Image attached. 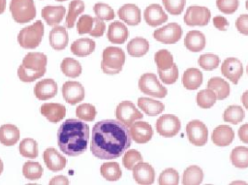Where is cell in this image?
Listing matches in <instances>:
<instances>
[{
	"mask_svg": "<svg viewBox=\"0 0 248 185\" xmlns=\"http://www.w3.org/2000/svg\"><path fill=\"white\" fill-rule=\"evenodd\" d=\"M115 117L127 127H130L135 121L143 117L142 113L130 101L120 102L115 108Z\"/></svg>",
	"mask_w": 248,
	"mask_h": 185,
	"instance_id": "8",
	"label": "cell"
},
{
	"mask_svg": "<svg viewBox=\"0 0 248 185\" xmlns=\"http://www.w3.org/2000/svg\"><path fill=\"white\" fill-rule=\"evenodd\" d=\"M105 30H106V24H105L104 20H102L96 16V17H94V20H93L92 29L88 34L92 37L98 38V37H102L104 35Z\"/></svg>",
	"mask_w": 248,
	"mask_h": 185,
	"instance_id": "52",
	"label": "cell"
},
{
	"mask_svg": "<svg viewBox=\"0 0 248 185\" xmlns=\"http://www.w3.org/2000/svg\"><path fill=\"white\" fill-rule=\"evenodd\" d=\"M60 69L66 77H73V78L80 76L82 72L80 63L78 60L71 57H66L62 60L60 64Z\"/></svg>",
	"mask_w": 248,
	"mask_h": 185,
	"instance_id": "34",
	"label": "cell"
},
{
	"mask_svg": "<svg viewBox=\"0 0 248 185\" xmlns=\"http://www.w3.org/2000/svg\"><path fill=\"white\" fill-rule=\"evenodd\" d=\"M138 107L148 116H156L165 109V106L162 102L146 97L138 99Z\"/></svg>",
	"mask_w": 248,
	"mask_h": 185,
	"instance_id": "29",
	"label": "cell"
},
{
	"mask_svg": "<svg viewBox=\"0 0 248 185\" xmlns=\"http://www.w3.org/2000/svg\"><path fill=\"white\" fill-rule=\"evenodd\" d=\"M160 79L166 84H172L178 78V68L175 63L171 68L167 70H157Z\"/></svg>",
	"mask_w": 248,
	"mask_h": 185,
	"instance_id": "48",
	"label": "cell"
},
{
	"mask_svg": "<svg viewBox=\"0 0 248 185\" xmlns=\"http://www.w3.org/2000/svg\"><path fill=\"white\" fill-rule=\"evenodd\" d=\"M58 91L56 81L51 78H45L38 81L34 86V95L41 101H46L53 98Z\"/></svg>",
	"mask_w": 248,
	"mask_h": 185,
	"instance_id": "17",
	"label": "cell"
},
{
	"mask_svg": "<svg viewBox=\"0 0 248 185\" xmlns=\"http://www.w3.org/2000/svg\"><path fill=\"white\" fill-rule=\"evenodd\" d=\"M153 37L163 44H174L182 37V28L176 22H170L153 32Z\"/></svg>",
	"mask_w": 248,
	"mask_h": 185,
	"instance_id": "12",
	"label": "cell"
},
{
	"mask_svg": "<svg viewBox=\"0 0 248 185\" xmlns=\"http://www.w3.org/2000/svg\"><path fill=\"white\" fill-rule=\"evenodd\" d=\"M221 73L233 84H237L239 78L243 75L242 63L237 58L229 57L223 61L221 65Z\"/></svg>",
	"mask_w": 248,
	"mask_h": 185,
	"instance_id": "13",
	"label": "cell"
},
{
	"mask_svg": "<svg viewBox=\"0 0 248 185\" xmlns=\"http://www.w3.org/2000/svg\"><path fill=\"white\" fill-rule=\"evenodd\" d=\"M139 88L143 94L155 98H165L168 94L167 88L160 83L157 76L153 73H145L140 76Z\"/></svg>",
	"mask_w": 248,
	"mask_h": 185,
	"instance_id": "7",
	"label": "cell"
},
{
	"mask_svg": "<svg viewBox=\"0 0 248 185\" xmlns=\"http://www.w3.org/2000/svg\"><path fill=\"white\" fill-rule=\"evenodd\" d=\"M234 138L233 130L229 125H219L217 126L212 134L211 140L217 146H228L230 145Z\"/></svg>",
	"mask_w": 248,
	"mask_h": 185,
	"instance_id": "21",
	"label": "cell"
},
{
	"mask_svg": "<svg viewBox=\"0 0 248 185\" xmlns=\"http://www.w3.org/2000/svg\"><path fill=\"white\" fill-rule=\"evenodd\" d=\"M85 9L84 2L82 0H73L69 4V11L66 16V27L73 28L78 15L82 14Z\"/></svg>",
	"mask_w": 248,
	"mask_h": 185,
	"instance_id": "37",
	"label": "cell"
},
{
	"mask_svg": "<svg viewBox=\"0 0 248 185\" xmlns=\"http://www.w3.org/2000/svg\"><path fill=\"white\" fill-rule=\"evenodd\" d=\"M205 36L198 30H192L187 33L184 39L185 47L192 52H199L205 46Z\"/></svg>",
	"mask_w": 248,
	"mask_h": 185,
	"instance_id": "26",
	"label": "cell"
},
{
	"mask_svg": "<svg viewBox=\"0 0 248 185\" xmlns=\"http://www.w3.org/2000/svg\"><path fill=\"white\" fill-rule=\"evenodd\" d=\"M44 36V24L41 20L22 28L17 35L19 46L25 49L36 48L40 46Z\"/></svg>",
	"mask_w": 248,
	"mask_h": 185,
	"instance_id": "5",
	"label": "cell"
},
{
	"mask_svg": "<svg viewBox=\"0 0 248 185\" xmlns=\"http://www.w3.org/2000/svg\"><path fill=\"white\" fill-rule=\"evenodd\" d=\"M220 59L219 56L212 53L202 54L199 57V65L205 71H211L219 66Z\"/></svg>",
	"mask_w": 248,
	"mask_h": 185,
	"instance_id": "46",
	"label": "cell"
},
{
	"mask_svg": "<svg viewBox=\"0 0 248 185\" xmlns=\"http://www.w3.org/2000/svg\"><path fill=\"white\" fill-rule=\"evenodd\" d=\"M154 61L157 66V70H167L172 67L174 64L171 53L167 49H160L154 54Z\"/></svg>",
	"mask_w": 248,
	"mask_h": 185,
	"instance_id": "41",
	"label": "cell"
},
{
	"mask_svg": "<svg viewBox=\"0 0 248 185\" xmlns=\"http://www.w3.org/2000/svg\"><path fill=\"white\" fill-rule=\"evenodd\" d=\"M211 13L208 8L203 6H190L185 13L184 22L189 26H204L210 20Z\"/></svg>",
	"mask_w": 248,
	"mask_h": 185,
	"instance_id": "10",
	"label": "cell"
},
{
	"mask_svg": "<svg viewBox=\"0 0 248 185\" xmlns=\"http://www.w3.org/2000/svg\"><path fill=\"white\" fill-rule=\"evenodd\" d=\"M118 16L128 25H138L141 20L140 10L136 4H125L117 12Z\"/></svg>",
	"mask_w": 248,
	"mask_h": 185,
	"instance_id": "22",
	"label": "cell"
},
{
	"mask_svg": "<svg viewBox=\"0 0 248 185\" xmlns=\"http://www.w3.org/2000/svg\"><path fill=\"white\" fill-rule=\"evenodd\" d=\"M22 174L26 179L37 180L43 174V167L38 162L27 161L22 166Z\"/></svg>",
	"mask_w": 248,
	"mask_h": 185,
	"instance_id": "40",
	"label": "cell"
},
{
	"mask_svg": "<svg viewBox=\"0 0 248 185\" xmlns=\"http://www.w3.org/2000/svg\"><path fill=\"white\" fill-rule=\"evenodd\" d=\"M237 31L243 35H248V15H240L235 21Z\"/></svg>",
	"mask_w": 248,
	"mask_h": 185,
	"instance_id": "53",
	"label": "cell"
},
{
	"mask_svg": "<svg viewBox=\"0 0 248 185\" xmlns=\"http://www.w3.org/2000/svg\"><path fill=\"white\" fill-rule=\"evenodd\" d=\"M70 182H69V179L64 176V175H57V176H54L53 178L50 179L49 181V184L50 185H68Z\"/></svg>",
	"mask_w": 248,
	"mask_h": 185,
	"instance_id": "56",
	"label": "cell"
},
{
	"mask_svg": "<svg viewBox=\"0 0 248 185\" xmlns=\"http://www.w3.org/2000/svg\"><path fill=\"white\" fill-rule=\"evenodd\" d=\"M216 6L220 12L226 15L233 14L238 6L239 1L238 0H216Z\"/></svg>",
	"mask_w": 248,
	"mask_h": 185,
	"instance_id": "50",
	"label": "cell"
},
{
	"mask_svg": "<svg viewBox=\"0 0 248 185\" xmlns=\"http://www.w3.org/2000/svg\"><path fill=\"white\" fill-rule=\"evenodd\" d=\"M213 25L220 31H226L229 26V21L226 17L221 15H216L213 17Z\"/></svg>",
	"mask_w": 248,
	"mask_h": 185,
	"instance_id": "54",
	"label": "cell"
},
{
	"mask_svg": "<svg viewBox=\"0 0 248 185\" xmlns=\"http://www.w3.org/2000/svg\"><path fill=\"white\" fill-rule=\"evenodd\" d=\"M202 83V74L197 68H188L182 76V84L188 90H196Z\"/></svg>",
	"mask_w": 248,
	"mask_h": 185,
	"instance_id": "30",
	"label": "cell"
},
{
	"mask_svg": "<svg viewBox=\"0 0 248 185\" xmlns=\"http://www.w3.org/2000/svg\"><path fill=\"white\" fill-rule=\"evenodd\" d=\"M129 129L117 119H105L97 122L92 129L90 150L103 160H112L123 155L131 146Z\"/></svg>",
	"mask_w": 248,
	"mask_h": 185,
	"instance_id": "1",
	"label": "cell"
},
{
	"mask_svg": "<svg viewBox=\"0 0 248 185\" xmlns=\"http://www.w3.org/2000/svg\"><path fill=\"white\" fill-rule=\"evenodd\" d=\"M165 9L173 15H178L182 13L186 0H162Z\"/></svg>",
	"mask_w": 248,
	"mask_h": 185,
	"instance_id": "49",
	"label": "cell"
},
{
	"mask_svg": "<svg viewBox=\"0 0 248 185\" xmlns=\"http://www.w3.org/2000/svg\"><path fill=\"white\" fill-rule=\"evenodd\" d=\"M96 114H97L96 108L91 104L84 103L78 106V108H76L77 117L83 121H87V122L93 121L95 119Z\"/></svg>",
	"mask_w": 248,
	"mask_h": 185,
	"instance_id": "43",
	"label": "cell"
},
{
	"mask_svg": "<svg viewBox=\"0 0 248 185\" xmlns=\"http://www.w3.org/2000/svg\"><path fill=\"white\" fill-rule=\"evenodd\" d=\"M95 42L89 38L78 39L71 45V51L78 57H85L95 50Z\"/></svg>",
	"mask_w": 248,
	"mask_h": 185,
	"instance_id": "27",
	"label": "cell"
},
{
	"mask_svg": "<svg viewBox=\"0 0 248 185\" xmlns=\"http://www.w3.org/2000/svg\"><path fill=\"white\" fill-rule=\"evenodd\" d=\"M142 161V157H141V154L136 150V149H127L123 155V158H122V163H123V166L129 170H132L133 168L140 162Z\"/></svg>",
	"mask_w": 248,
	"mask_h": 185,
	"instance_id": "45",
	"label": "cell"
},
{
	"mask_svg": "<svg viewBox=\"0 0 248 185\" xmlns=\"http://www.w3.org/2000/svg\"><path fill=\"white\" fill-rule=\"evenodd\" d=\"M207 88L215 93L217 100H224L230 95L229 83L219 77H211L207 81Z\"/></svg>",
	"mask_w": 248,
	"mask_h": 185,
	"instance_id": "32",
	"label": "cell"
},
{
	"mask_svg": "<svg viewBox=\"0 0 248 185\" xmlns=\"http://www.w3.org/2000/svg\"><path fill=\"white\" fill-rule=\"evenodd\" d=\"M10 12L13 19L19 24L27 23L36 16V7L33 0H11Z\"/></svg>",
	"mask_w": 248,
	"mask_h": 185,
	"instance_id": "6",
	"label": "cell"
},
{
	"mask_svg": "<svg viewBox=\"0 0 248 185\" xmlns=\"http://www.w3.org/2000/svg\"><path fill=\"white\" fill-rule=\"evenodd\" d=\"M125 63V53L117 46H108L103 50L101 68L107 75H116L121 72Z\"/></svg>",
	"mask_w": 248,
	"mask_h": 185,
	"instance_id": "4",
	"label": "cell"
},
{
	"mask_svg": "<svg viewBox=\"0 0 248 185\" xmlns=\"http://www.w3.org/2000/svg\"><path fill=\"white\" fill-rule=\"evenodd\" d=\"M18 148H19L20 155L23 157L30 158V159H35L38 157V154H39L38 143L35 139L31 138L23 139L20 141Z\"/></svg>",
	"mask_w": 248,
	"mask_h": 185,
	"instance_id": "38",
	"label": "cell"
},
{
	"mask_svg": "<svg viewBox=\"0 0 248 185\" xmlns=\"http://www.w3.org/2000/svg\"><path fill=\"white\" fill-rule=\"evenodd\" d=\"M63 99L70 105H76L84 99L85 91L78 81H66L62 86Z\"/></svg>",
	"mask_w": 248,
	"mask_h": 185,
	"instance_id": "14",
	"label": "cell"
},
{
	"mask_svg": "<svg viewBox=\"0 0 248 185\" xmlns=\"http://www.w3.org/2000/svg\"><path fill=\"white\" fill-rule=\"evenodd\" d=\"M181 122L173 114H164L156 121V131L159 135L166 138H171L180 131Z\"/></svg>",
	"mask_w": 248,
	"mask_h": 185,
	"instance_id": "9",
	"label": "cell"
},
{
	"mask_svg": "<svg viewBox=\"0 0 248 185\" xmlns=\"http://www.w3.org/2000/svg\"><path fill=\"white\" fill-rule=\"evenodd\" d=\"M47 57L43 52H28L17 69V77L23 82H32L43 77L46 70Z\"/></svg>",
	"mask_w": 248,
	"mask_h": 185,
	"instance_id": "3",
	"label": "cell"
},
{
	"mask_svg": "<svg viewBox=\"0 0 248 185\" xmlns=\"http://www.w3.org/2000/svg\"><path fill=\"white\" fill-rule=\"evenodd\" d=\"M3 169H4V165H3L2 160L0 159V174H1V173H2V171H3Z\"/></svg>",
	"mask_w": 248,
	"mask_h": 185,
	"instance_id": "59",
	"label": "cell"
},
{
	"mask_svg": "<svg viewBox=\"0 0 248 185\" xmlns=\"http://www.w3.org/2000/svg\"><path fill=\"white\" fill-rule=\"evenodd\" d=\"M93 11L96 16L102 20H111L115 16L112 8L106 3H96L93 7Z\"/></svg>",
	"mask_w": 248,
	"mask_h": 185,
	"instance_id": "47",
	"label": "cell"
},
{
	"mask_svg": "<svg viewBox=\"0 0 248 185\" xmlns=\"http://www.w3.org/2000/svg\"><path fill=\"white\" fill-rule=\"evenodd\" d=\"M20 137L18 128L13 124H4L0 126V142L5 146L15 145Z\"/></svg>",
	"mask_w": 248,
	"mask_h": 185,
	"instance_id": "28",
	"label": "cell"
},
{
	"mask_svg": "<svg viewBox=\"0 0 248 185\" xmlns=\"http://www.w3.org/2000/svg\"><path fill=\"white\" fill-rule=\"evenodd\" d=\"M186 133L189 141L196 146H203L207 142V127L200 120H192L186 125Z\"/></svg>",
	"mask_w": 248,
	"mask_h": 185,
	"instance_id": "11",
	"label": "cell"
},
{
	"mask_svg": "<svg viewBox=\"0 0 248 185\" xmlns=\"http://www.w3.org/2000/svg\"><path fill=\"white\" fill-rule=\"evenodd\" d=\"M129 132L132 140H135L137 143H146L153 136L151 125L145 121H135L130 126Z\"/></svg>",
	"mask_w": 248,
	"mask_h": 185,
	"instance_id": "15",
	"label": "cell"
},
{
	"mask_svg": "<svg viewBox=\"0 0 248 185\" xmlns=\"http://www.w3.org/2000/svg\"><path fill=\"white\" fill-rule=\"evenodd\" d=\"M43 158L46 168L51 171H60L66 167V164H67L66 158L62 156L53 147L46 148L44 151Z\"/></svg>",
	"mask_w": 248,
	"mask_h": 185,
	"instance_id": "18",
	"label": "cell"
},
{
	"mask_svg": "<svg viewBox=\"0 0 248 185\" xmlns=\"http://www.w3.org/2000/svg\"><path fill=\"white\" fill-rule=\"evenodd\" d=\"M6 9V0H0V15L5 12Z\"/></svg>",
	"mask_w": 248,
	"mask_h": 185,
	"instance_id": "58",
	"label": "cell"
},
{
	"mask_svg": "<svg viewBox=\"0 0 248 185\" xmlns=\"http://www.w3.org/2000/svg\"><path fill=\"white\" fill-rule=\"evenodd\" d=\"M244 116H245L244 109L240 106H234V105L228 107L223 113L224 121L232 124L240 123L243 120Z\"/></svg>",
	"mask_w": 248,
	"mask_h": 185,
	"instance_id": "39",
	"label": "cell"
},
{
	"mask_svg": "<svg viewBox=\"0 0 248 185\" xmlns=\"http://www.w3.org/2000/svg\"><path fill=\"white\" fill-rule=\"evenodd\" d=\"M48 40H49V45L53 49H56V50L64 49L67 46L69 42V36L65 27L60 25L54 26L49 32Z\"/></svg>",
	"mask_w": 248,
	"mask_h": 185,
	"instance_id": "23",
	"label": "cell"
},
{
	"mask_svg": "<svg viewBox=\"0 0 248 185\" xmlns=\"http://www.w3.org/2000/svg\"><path fill=\"white\" fill-rule=\"evenodd\" d=\"M245 7H246V9L248 10V0H246V2H245Z\"/></svg>",
	"mask_w": 248,
	"mask_h": 185,
	"instance_id": "60",
	"label": "cell"
},
{
	"mask_svg": "<svg viewBox=\"0 0 248 185\" xmlns=\"http://www.w3.org/2000/svg\"><path fill=\"white\" fill-rule=\"evenodd\" d=\"M133 177L135 181L140 185H150L155 179V170L153 167L144 162L138 163L133 168Z\"/></svg>",
	"mask_w": 248,
	"mask_h": 185,
	"instance_id": "16",
	"label": "cell"
},
{
	"mask_svg": "<svg viewBox=\"0 0 248 185\" xmlns=\"http://www.w3.org/2000/svg\"><path fill=\"white\" fill-rule=\"evenodd\" d=\"M232 164L238 169L248 168V147L236 146L232 150L230 156Z\"/></svg>",
	"mask_w": 248,
	"mask_h": 185,
	"instance_id": "35",
	"label": "cell"
},
{
	"mask_svg": "<svg viewBox=\"0 0 248 185\" xmlns=\"http://www.w3.org/2000/svg\"><path fill=\"white\" fill-rule=\"evenodd\" d=\"M246 71H247V74H248V65H247V68H246Z\"/></svg>",
	"mask_w": 248,
	"mask_h": 185,
	"instance_id": "62",
	"label": "cell"
},
{
	"mask_svg": "<svg viewBox=\"0 0 248 185\" xmlns=\"http://www.w3.org/2000/svg\"><path fill=\"white\" fill-rule=\"evenodd\" d=\"M93 20L94 17H92L89 15H81L77 23V30L78 33L82 35V34H87L91 31L92 26H93Z\"/></svg>",
	"mask_w": 248,
	"mask_h": 185,
	"instance_id": "51",
	"label": "cell"
},
{
	"mask_svg": "<svg viewBox=\"0 0 248 185\" xmlns=\"http://www.w3.org/2000/svg\"><path fill=\"white\" fill-rule=\"evenodd\" d=\"M179 183V174L177 170L172 168L164 170L158 178V184L160 185H177Z\"/></svg>",
	"mask_w": 248,
	"mask_h": 185,
	"instance_id": "44",
	"label": "cell"
},
{
	"mask_svg": "<svg viewBox=\"0 0 248 185\" xmlns=\"http://www.w3.org/2000/svg\"><path fill=\"white\" fill-rule=\"evenodd\" d=\"M238 138L242 142L248 143V123L240 126L238 129Z\"/></svg>",
	"mask_w": 248,
	"mask_h": 185,
	"instance_id": "55",
	"label": "cell"
},
{
	"mask_svg": "<svg viewBox=\"0 0 248 185\" xmlns=\"http://www.w3.org/2000/svg\"><path fill=\"white\" fill-rule=\"evenodd\" d=\"M149 50V43L142 37H136L132 39L127 45L128 54L132 57H141Z\"/></svg>",
	"mask_w": 248,
	"mask_h": 185,
	"instance_id": "31",
	"label": "cell"
},
{
	"mask_svg": "<svg viewBox=\"0 0 248 185\" xmlns=\"http://www.w3.org/2000/svg\"><path fill=\"white\" fill-rule=\"evenodd\" d=\"M66 9L63 6H46L42 9V16L47 25L54 26L65 16Z\"/></svg>",
	"mask_w": 248,
	"mask_h": 185,
	"instance_id": "25",
	"label": "cell"
},
{
	"mask_svg": "<svg viewBox=\"0 0 248 185\" xmlns=\"http://www.w3.org/2000/svg\"><path fill=\"white\" fill-rule=\"evenodd\" d=\"M143 17L145 22L152 27L159 26L168 20L167 14L159 4H151L147 6L144 10Z\"/></svg>",
	"mask_w": 248,
	"mask_h": 185,
	"instance_id": "19",
	"label": "cell"
},
{
	"mask_svg": "<svg viewBox=\"0 0 248 185\" xmlns=\"http://www.w3.org/2000/svg\"><path fill=\"white\" fill-rule=\"evenodd\" d=\"M241 103L243 104L244 108L248 109V90L245 91L241 96Z\"/></svg>",
	"mask_w": 248,
	"mask_h": 185,
	"instance_id": "57",
	"label": "cell"
},
{
	"mask_svg": "<svg viewBox=\"0 0 248 185\" xmlns=\"http://www.w3.org/2000/svg\"><path fill=\"white\" fill-rule=\"evenodd\" d=\"M88 140L89 126L79 119H66L57 131V144L60 150L71 157L84 153Z\"/></svg>",
	"mask_w": 248,
	"mask_h": 185,
	"instance_id": "2",
	"label": "cell"
},
{
	"mask_svg": "<svg viewBox=\"0 0 248 185\" xmlns=\"http://www.w3.org/2000/svg\"><path fill=\"white\" fill-rule=\"evenodd\" d=\"M202 179H203L202 170L196 165H192L184 170L183 177H182V184L198 185L202 182Z\"/></svg>",
	"mask_w": 248,
	"mask_h": 185,
	"instance_id": "33",
	"label": "cell"
},
{
	"mask_svg": "<svg viewBox=\"0 0 248 185\" xmlns=\"http://www.w3.org/2000/svg\"><path fill=\"white\" fill-rule=\"evenodd\" d=\"M217 98L215 93L210 89H203L201 90L196 97L197 105L201 108H210L215 104Z\"/></svg>",
	"mask_w": 248,
	"mask_h": 185,
	"instance_id": "42",
	"label": "cell"
},
{
	"mask_svg": "<svg viewBox=\"0 0 248 185\" xmlns=\"http://www.w3.org/2000/svg\"><path fill=\"white\" fill-rule=\"evenodd\" d=\"M56 1H58V2H63V1H66V0H56Z\"/></svg>",
	"mask_w": 248,
	"mask_h": 185,
	"instance_id": "61",
	"label": "cell"
},
{
	"mask_svg": "<svg viewBox=\"0 0 248 185\" xmlns=\"http://www.w3.org/2000/svg\"><path fill=\"white\" fill-rule=\"evenodd\" d=\"M107 37L112 44H124L129 37V31L126 25L122 22L113 21L108 26Z\"/></svg>",
	"mask_w": 248,
	"mask_h": 185,
	"instance_id": "24",
	"label": "cell"
},
{
	"mask_svg": "<svg viewBox=\"0 0 248 185\" xmlns=\"http://www.w3.org/2000/svg\"><path fill=\"white\" fill-rule=\"evenodd\" d=\"M100 172L102 176L108 181H116L120 179L122 175L120 166L116 162H108L102 164L100 168Z\"/></svg>",
	"mask_w": 248,
	"mask_h": 185,
	"instance_id": "36",
	"label": "cell"
},
{
	"mask_svg": "<svg viewBox=\"0 0 248 185\" xmlns=\"http://www.w3.org/2000/svg\"><path fill=\"white\" fill-rule=\"evenodd\" d=\"M41 113L51 123H58L66 115V108L58 103H45L41 106Z\"/></svg>",
	"mask_w": 248,
	"mask_h": 185,
	"instance_id": "20",
	"label": "cell"
}]
</instances>
